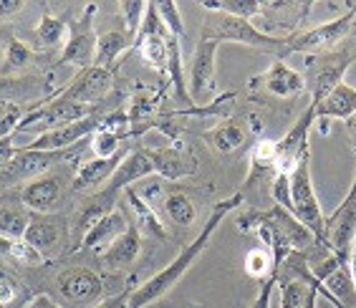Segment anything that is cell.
<instances>
[{"instance_id":"cell-20","label":"cell","mask_w":356,"mask_h":308,"mask_svg":"<svg viewBox=\"0 0 356 308\" xmlns=\"http://www.w3.org/2000/svg\"><path fill=\"white\" fill-rule=\"evenodd\" d=\"M152 172H154V165H152V159L147 157L144 147H139V149H134V152H127V157L122 159L119 170L111 175V179L104 187H109L111 192H119V195H122L127 187H134L137 182L149 177Z\"/></svg>"},{"instance_id":"cell-25","label":"cell","mask_w":356,"mask_h":308,"mask_svg":"<svg viewBox=\"0 0 356 308\" xmlns=\"http://www.w3.org/2000/svg\"><path fill=\"white\" fill-rule=\"evenodd\" d=\"M314 111L318 122H321V119H326V122H329V119L346 122V119L356 114V89L349 86L346 81L339 83L318 106H314Z\"/></svg>"},{"instance_id":"cell-18","label":"cell","mask_w":356,"mask_h":308,"mask_svg":"<svg viewBox=\"0 0 356 308\" xmlns=\"http://www.w3.org/2000/svg\"><path fill=\"white\" fill-rule=\"evenodd\" d=\"M144 152L152 159L157 177L162 179L177 182V179L192 177L197 172V157H192L182 147H154V149L144 147Z\"/></svg>"},{"instance_id":"cell-16","label":"cell","mask_w":356,"mask_h":308,"mask_svg":"<svg viewBox=\"0 0 356 308\" xmlns=\"http://www.w3.org/2000/svg\"><path fill=\"white\" fill-rule=\"evenodd\" d=\"M15 192H18V200L23 202L26 210L35 215H51L63 197V179L46 175V177L31 179Z\"/></svg>"},{"instance_id":"cell-24","label":"cell","mask_w":356,"mask_h":308,"mask_svg":"<svg viewBox=\"0 0 356 308\" xmlns=\"http://www.w3.org/2000/svg\"><path fill=\"white\" fill-rule=\"evenodd\" d=\"M69 152H41V149H26L18 147V154L13 157L8 172L15 177H31L35 179V175L46 172L48 167H54L58 159H63Z\"/></svg>"},{"instance_id":"cell-17","label":"cell","mask_w":356,"mask_h":308,"mask_svg":"<svg viewBox=\"0 0 356 308\" xmlns=\"http://www.w3.org/2000/svg\"><path fill=\"white\" fill-rule=\"evenodd\" d=\"M111 79H114L111 71L91 66V69L79 71V76H76L74 81H71L66 89L56 91L51 99H66V102H79V104H89V106H94L96 99H102V96L109 91Z\"/></svg>"},{"instance_id":"cell-41","label":"cell","mask_w":356,"mask_h":308,"mask_svg":"<svg viewBox=\"0 0 356 308\" xmlns=\"http://www.w3.org/2000/svg\"><path fill=\"white\" fill-rule=\"evenodd\" d=\"M0 248H3L8 255H13L15 261L26 263V266H41V263H43L41 255L35 253V250L28 245L26 240H6V238H0Z\"/></svg>"},{"instance_id":"cell-4","label":"cell","mask_w":356,"mask_h":308,"mask_svg":"<svg viewBox=\"0 0 356 308\" xmlns=\"http://www.w3.org/2000/svg\"><path fill=\"white\" fill-rule=\"evenodd\" d=\"M291 215H293L301 225H306L314 233L316 243L323 245V235H326V218L321 213L318 197L314 192L311 182V159L309 152L298 159V165L291 172Z\"/></svg>"},{"instance_id":"cell-26","label":"cell","mask_w":356,"mask_h":308,"mask_svg":"<svg viewBox=\"0 0 356 308\" xmlns=\"http://www.w3.org/2000/svg\"><path fill=\"white\" fill-rule=\"evenodd\" d=\"M124 197H127L131 213H134V222H137L139 233L147 235V238H152V240H167L170 238L165 222H162L159 215L154 213V207H152L149 202H144L137 192H134V187H127V190H124Z\"/></svg>"},{"instance_id":"cell-19","label":"cell","mask_w":356,"mask_h":308,"mask_svg":"<svg viewBox=\"0 0 356 308\" xmlns=\"http://www.w3.org/2000/svg\"><path fill=\"white\" fill-rule=\"evenodd\" d=\"M58 291L71 303H94L104 291L102 278L89 268H66L58 273Z\"/></svg>"},{"instance_id":"cell-51","label":"cell","mask_w":356,"mask_h":308,"mask_svg":"<svg viewBox=\"0 0 356 308\" xmlns=\"http://www.w3.org/2000/svg\"><path fill=\"white\" fill-rule=\"evenodd\" d=\"M0 308H6V306H3V303H0Z\"/></svg>"},{"instance_id":"cell-48","label":"cell","mask_w":356,"mask_h":308,"mask_svg":"<svg viewBox=\"0 0 356 308\" xmlns=\"http://www.w3.org/2000/svg\"><path fill=\"white\" fill-rule=\"evenodd\" d=\"M343 127H346V134H349L351 147H354V152H356V114L346 119V122H343Z\"/></svg>"},{"instance_id":"cell-42","label":"cell","mask_w":356,"mask_h":308,"mask_svg":"<svg viewBox=\"0 0 356 308\" xmlns=\"http://www.w3.org/2000/svg\"><path fill=\"white\" fill-rule=\"evenodd\" d=\"M281 283V308H303L309 286L301 281H278Z\"/></svg>"},{"instance_id":"cell-28","label":"cell","mask_w":356,"mask_h":308,"mask_svg":"<svg viewBox=\"0 0 356 308\" xmlns=\"http://www.w3.org/2000/svg\"><path fill=\"white\" fill-rule=\"evenodd\" d=\"M124 157H127V152H119L117 157H109V159L94 157L91 162H83L81 170L76 172V177H74V190L83 192V190H91V187L96 190L102 182H109L111 175L119 170Z\"/></svg>"},{"instance_id":"cell-43","label":"cell","mask_w":356,"mask_h":308,"mask_svg":"<svg viewBox=\"0 0 356 308\" xmlns=\"http://www.w3.org/2000/svg\"><path fill=\"white\" fill-rule=\"evenodd\" d=\"M131 291H134V286H127V288H124V291H119L117 295H109V298H104L102 303H96L94 308H127V303H129Z\"/></svg>"},{"instance_id":"cell-40","label":"cell","mask_w":356,"mask_h":308,"mask_svg":"<svg viewBox=\"0 0 356 308\" xmlns=\"http://www.w3.org/2000/svg\"><path fill=\"white\" fill-rule=\"evenodd\" d=\"M157 6V13L165 23V28L170 31V35L175 38H182L185 35V21H182V13H179V6L177 3H172V0H159L154 3Z\"/></svg>"},{"instance_id":"cell-30","label":"cell","mask_w":356,"mask_h":308,"mask_svg":"<svg viewBox=\"0 0 356 308\" xmlns=\"http://www.w3.org/2000/svg\"><path fill=\"white\" fill-rule=\"evenodd\" d=\"M69 31L66 21L56 18L51 13L41 15V23L35 26L33 31V46L41 48V51H56V48H63L69 41Z\"/></svg>"},{"instance_id":"cell-38","label":"cell","mask_w":356,"mask_h":308,"mask_svg":"<svg viewBox=\"0 0 356 308\" xmlns=\"http://www.w3.org/2000/svg\"><path fill=\"white\" fill-rule=\"evenodd\" d=\"M35 79H15V76H0V99H28L35 96Z\"/></svg>"},{"instance_id":"cell-36","label":"cell","mask_w":356,"mask_h":308,"mask_svg":"<svg viewBox=\"0 0 356 308\" xmlns=\"http://www.w3.org/2000/svg\"><path fill=\"white\" fill-rule=\"evenodd\" d=\"M261 6L258 0H205L202 8H205L207 13H227V15H235V18H255V15H261Z\"/></svg>"},{"instance_id":"cell-45","label":"cell","mask_w":356,"mask_h":308,"mask_svg":"<svg viewBox=\"0 0 356 308\" xmlns=\"http://www.w3.org/2000/svg\"><path fill=\"white\" fill-rule=\"evenodd\" d=\"M23 0H0V18L6 21V18H13L15 13H21L23 10Z\"/></svg>"},{"instance_id":"cell-32","label":"cell","mask_w":356,"mask_h":308,"mask_svg":"<svg viewBox=\"0 0 356 308\" xmlns=\"http://www.w3.org/2000/svg\"><path fill=\"white\" fill-rule=\"evenodd\" d=\"M167 38L170 35H147V38L134 41V51L142 56V61L159 74H167V58H170Z\"/></svg>"},{"instance_id":"cell-6","label":"cell","mask_w":356,"mask_h":308,"mask_svg":"<svg viewBox=\"0 0 356 308\" xmlns=\"http://www.w3.org/2000/svg\"><path fill=\"white\" fill-rule=\"evenodd\" d=\"M356 18V10L351 8L346 15H339L334 21L321 23V26L309 28V31H301V33H291L288 35V43L283 48V58L291 54H326V51H334L336 43L343 41L351 31V23Z\"/></svg>"},{"instance_id":"cell-12","label":"cell","mask_w":356,"mask_h":308,"mask_svg":"<svg viewBox=\"0 0 356 308\" xmlns=\"http://www.w3.org/2000/svg\"><path fill=\"white\" fill-rule=\"evenodd\" d=\"M106 117L94 111L91 117L81 119V122L66 124V127H58V129L43 131L38 134V139L31 144H26V149H41V152H69L76 142H81L83 137L94 134L99 127H104Z\"/></svg>"},{"instance_id":"cell-9","label":"cell","mask_w":356,"mask_h":308,"mask_svg":"<svg viewBox=\"0 0 356 308\" xmlns=\"http://www.w3.org/2000/svg\"><path fill=\"white\" fill-rule=\"evenodd\" d=\"M354 238H356V177H354L351 190L346 192L343 202L326 218L323 248H326L329 253L339 255L341 261H346V255L351 253Z\"/></svg>"},{"instance_id":"cell-23","label":"cell","mask_w":356,"mask_h":308,"mask_svg":"<svg viewBox=\"0 0 356 308\" xmlns=\"http://www.w3.org/2000/svg\"><path fill=\"white\" fill-rule=\"evenodd\" d=\"M31 222V210L23 207L18 200V192L0 197V238L6 240H23Z\"/></svg>"},{"instance_id":"cell-2","label":"cell","mask_w":356,"mask_h":308,"mask_svg":"<svg viewBox=\"0 0 356 308\" xmlns=\"http://www.w3.org/2000/svg\"><path fill=\"white\" fill-rule=\"evenodd\" d=\"M238 227L240 230H255L258 238L266 243V248L273 253L275 275H278V270H281L283 261H286L288 255L298 253V250H309L316 243L314 233H311L309 227L301 225L281 205H273L270 210H258V213L250 210V213L238 220Z\"/></svg>"},{"instance_id":"cell-21","label":"cell","mask_w":356,"mask_h":308,"mask_svg":"<svg viewBox=\"0 0 356 308\" xmlns=\"http://www.w3.org/2000/svg\"><path fill=\"white\" fill-rule=\"evenodd\" d=\"M129 225L131 222L127 220V215H124L122 210H111L109 215H104V218L91 227L89 233H86L81 248L83 250H89V253L102 255L104 250H106V248L119 238V235H124L127 230H129Z\"/></svg>"},{"instance_id":"cell-29","label":"cell","mask_w":356,"mask_h":308,"mask_svg":"<svg viewBox=\"0 0 356 308\" xmlns=\"http://www.w3.org/2000/svg\"><path fill=\"white\" fill-rule=\"evenodd\" d=\"M127 48H134V38H131L127 31H106V33H102L99 38H96L94 66L96 69L111 71L114 61H117Z\"/></svg>"},{"instance_id":"cell-50","label":"cell","mask_w":356,"mask_h":308,"mask_svg":"<svg viewBox=\"0 0 356 308\" xmlns=\"http://www.w3.org/2000/svg\"><path fill=\"white\" fill-rule=\"evenodd\" d=\"M303 308H318V291H316L314 286H309V295H306Z\"/></svg>"},{"instance_id":"cell-7","label":"cell","mask_w":356,"mask_h":308,"mask_svg":"<svg viewBox=\"0 0 356 308\" xmlns=\"http://www.w3.org/2000/svg\"><path fill=\"white\" fill-rule=\"evenodd\" d=\"M94 106L79 102H66V99H46L43 104H35L33 111H28L15 131H31L35 127H46V131L66 127V124L81 122V119L94 114Z\"/></svg>"},{"instance_id":"cell-49","label":"cell","mask_w":356,"mask_h":308,"mask_svg":"<svg viewBox=\"0 0 356 308\" xmlns=\"http://www.w3.org/2000/svg\"><path fill=\"white\" fill-rule=\"evenodd\" d=\"M349 273H351V281H354V291H356V238L351 243V253H349Z\"/></svg>"},{"instance_id":"cell-14","label":"cell","mask_w":356,"mask_h":308,"mask_svg":"<svg viewBox=\"0 0 356 308\" xmlns=\"http://www.w3.org/2000/svg\"><path fill=\"white\" fill-rule=\"evenodd\" d=\"M117 197H119V192H111L109 187H99V190L79 207V213L74 215V225H71V243H69L71 250H79V248H81L86 233H89L104 215H109L111 210H117V207H114Z\"/></svg>"},{"instance_id":"cell-5","label":"cell","mask_w":356,"mask_h":308,"mask_svg":"<svg viewBox=\"0 0 356 308\" xmlns=\"http://www.w3.org/2000/svg\"><path fill=\"white\" fill-rule=\"evenodd\" d=\"M351 58H354V54L346 48H334V51L306 58V71H309L306 83H311V96H314L311 106H318L339 83H343V74L351 66Z\"/></svg>"},{"instance_id":"cell-13","label":"cell","mask_w":356,"mask_h":308,"mask_svg":"<svg viewBox=\"0 0 356 308\" xmlns=\"http://www.w3.org/2000/svg\"><path fill=\"white\" fill-rule=\"evenodd\" d=\"M316 119L314 106L303 111V117L296 122V127L288 131L281 142H275V172H283V175H291L293 167L298 165V159L309 152V131L311 124Z\"/></svg>"},{"instance_id":"cell-39","label":"cell","mask_w":356,"mask_h":308,"mask_svg":"<svg viewBox=\"0 0 356 308\" xmlns=\"http://www.w3.org/2000/svg\"><path fill=\"white\" fill-rule=\"evenodd\" d=\"M117 8H119V13H122V18H124V31H127L131 38H137L139 26H142V21H144L147 3H142V0H122Z\"/></svg>"},{"instance_id":"cell-1","label":"cell","mask_w":356,"mask_h":308,"mask_svg":"<svg viewBox=\"0 0 356 308\" xmlns=\"http://www.w3.org/2000/svg\"><path fill=\"white\" fill-rule=\"evenodd\" d=\"M243 200H245V197H243L240 192H235V195H230V197L215 202L213 213H210V218L205 220V225H202V230L197 233V238L192 240V243H187V245L179 250V255L170 263V266H165L157 275H152L147 283H142V286L134 288V291H131V295H129V303H127V308H147L149 303L159 301L167 291H172V288L177 286L179 278H182V275H185L187 270L197 263L200 255L205 253V248L210 245V238H213V233L220 227V222L233 213Z\"/></svg>"},{"instance_id":"cell-3","label":"cell","mask_w":356,"mask_h":308,"mask_svg":"<svg viewBox=\"0 0 356 308\" xmlns=\"http://www.w3.org/2000/svg\"><path fill=\"white\" fill-rule=\"evenodd\" d=\"M200 38L218 41V43H243V46L275 54V58H281V61H283V48L288 43V35H270L266 31H261L253 21L235 18V15H227V13H207L205 21H202Z\"/></svg>"},{"instance_id":"cell-46","label":"cell","mask_w":356,"mask_h":308,"mask_svg":"<svg viewBox=\"0 0 356 308\" xmlns=\"http://www.w3.org/2000/svg\"><path fill=\"white\" fill-rule=\"evenodd\" d=\"M13 301V286L6 281H0V303L3 306H8V303Z\"/></svg>"},{"instance_id":"cell-10","label":"cell","mask_w":356,"mask_h":308,"mask_svg":"<svg viewBox=\"0 0 356 308\" xmlns=\"http://www.w3.org/2000/svg\"><path fill=\"white\" fill-rule=\"evenodd\" d=\"M96 6H86L83 15L71 26L69 31V41L61 48V58H58V66H76V69H91L94 66V56H96V38L94 33V18Z\"/></svg>"},{"instance_id":"cell-33","label":"cell","mask_w":356,"mask_h":308,"mask_svg":"<svg viewBox=\"0 0 356 308\" xmlns=\"http://www.w3.org/2000/svg\"><path fill=\"white\" fill-rule=\"evenodd\" d=\"M167 51H170V58H167V76L172 81V89H175V99L177 102L190 104V89L185 83V69H182V48H179V38L170 35L167 38Z\"/></svg>"},{"instance_id":"cell-35","label":"cell","mask_w":356,"mask_h":308,"mask_svg":"<svg viewBox=\"0 0 356 308\" xmlns=\"http://www.w3.org/2000/svg\"><path fill=\"white\" fill-rule=\"evenodd\" d=\"M124 137H131V131L127 129H111V127H99V129L91 134V149H94V157L99 159H109L119 154V142Z\"/></svg>"},{"instance_id":"cell-31","label":"cell","mask_w":356,"mask_h":308,"mask_svg":"<svg viewBox=\"0 0 356 308\" xmlns=\"http://www.w3.org/2000/svg\"><path fill=\"white\" fill-rule=\"evenodd\" d=\"M202 139H205L213 149L222 152V154H230V152L243 147V142H245V129H243V124H238V122H222V124H218L215 129L205 131Z\"/></svg>"},{"instance_id":"cell-22","label":"cell","mask_w":356,"mask_h":308,"mask_svg":"<svg viewBox=\"0 0 356 308\" xmlns=\"http://www.w3.org/2000/svg\"><path fill=\"white\" fill-rule=\"evenodd\" d=\"M139 253H142V233L137 230V225H129L127 233L119 235V238L104 250L102 261L109 270H124V268L134 266Z\"/></svg>"},{"instance_id":"cell-37","label":"cell","mask_w":356,"mask_h":308,"mask_svg":"<svg viewBox=\"0 0 356 308\" xmlns=\"http://www.w3.org/2000/svg\"><path fill=\"white\" fill-rule=\"evenodd\" d=\"M275 270V263H273V253L268 250V248H253V250H248L245 255V273L255 281H268Z\"/></svg>"},{"instance_id":"cell-44","label":"cell","mask_w":356,"mask_h":308,"mask_svg":"<svg viewBox=\"0 0 356 308\" xmlns=\"http://www.w3.org/2000/svg\"><path fill=\"white\" fill-rule=\"evenodd\" d=\"M15 154H18V147H13V139L10 137L0 139V170H8Z\"/></svg>"},{"instance_id":"cell-47","label":"cell","mask_w":356,"mask_h":308,"mask_svg":"<svg viewBox=\"0 0 356 308\" xmlns=\"http://www.w3.org/2000/svg\"><path fill=\"white\" fill-rule=\"evenodd\" d=\"M28 308H61V306L51 301L48 295H35V298L31 301V306H28Z\"/></svg>"},{"instance_id":"cell-27","label":"cell","mask_w":356,"mask_h":308,"mask_svg":"<svg viewBox=\"0 0 356 308\" xmlns=\"http://www.w3.org/2000/svg\"><path fill=\"white\" fill-rule=\"evenodd\" d=\"M0 48H3V66H0V76H13L18 71L28 69L35 61L33 48H28L26 43L15 33L0 28Z\"/></svg>"},{"instance_id":"cell-34","label":"cell","mask_w":356,"mask_h":308,"mask_svg":"<svg viewBox=\"0 0 356 308\" xmlns=\"http://www.w3.org/2000/svg\"><path fill=\"white\" fill-rule=\"evenodd\" d=\"M162 205H165V213L167 218L179 227H190L197 218V210H195V202L190 200V195L182 190H172L165 195L162 200Z\"/></svg>"},{"instance_id":"cell-15","label":"cell","mask_w":356,"mask_h":308,"mask_svg":"<svg viewBox=\"0 0 356 308\" xmlns=\"http://www.w3.org/2000/svg\"><path fill=\"white\" fill-rule=\"evenodd\" d=\"M218 48H220L218 41H207V38H200L197 46H195V54H192V63H190V81H187L190 96H195V99H202V96L215 91Z\"/></svg>"},{"instance_id":"cell-8","label":"cell","mask_w":356,"mask_h":308,"mask_svg":"<svg viewBox=\"0 0 356 308\" xmlns=\"http://www.w3.org/2000/svg\"><path fill=\"white\" fill-rule=\"evenodd\" d=\"M28 245L33 248L41 258H54L71 243L69 222L63 215H31L28 230L23 235Z\"/></svg>"},{"instance_id":"cell-11","label":"cell","mask_w":356,"mask_h":308,"mask_svg":"<svg viewBox=\"0 0 356 308\" xmlns=\"http://www.w3.org/2000/svg\"><path fill=\"white\" fill-rule=\"evenodd\" d=\"M306 86H309L306 79L281 58H275L263 74L253 76L248 81V89L253 94L255 91H266L268 96H275V99H296V96H301L306 91Z\"/></svg>"}]
</instances>
